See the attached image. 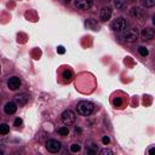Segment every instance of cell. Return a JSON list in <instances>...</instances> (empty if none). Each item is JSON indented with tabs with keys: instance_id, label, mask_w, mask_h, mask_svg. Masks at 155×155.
Segmentation results:
<instances>
[{
	"instance_id": "6da1fadb",
	"label": "cell",
	"mask_w": 155,
	"mask_h": 155,
	"mask_svg": "<svg viewBox=\"0 0 155 155\" xmlns=\"http://www.w3.org/2000/svg\"><path fill=\"white\" fill-rule=\"evenodd\" d=\"M76 110L83 116H89L94 110V104L92 102H89V101H81V102L78 103Z\"/></svg>"
},
{
	"instance_id": "7a4b0ae2",
	"label": "cell",
	"mask_w": 155,
	"mask_h": 155,
	"mask_svg": "<svg viewBox=\"0 0 155 155\" xmlns=\"http://www.w3.org/2000/svg\"><path fill=\"white\" fill-rule=\"evenodd\" d=\"M138 36H140V32L137 28H130V29H126L125 32H123L121 34V39L126 43H136L138 40Z\"/></svg>"
},
{
	"instance_id": "3957f363",
	"label": "cell",
	"mask_w": 155,
	"mask_h": 155,
	"mask_svg": "<svg viewBox=\"0 0 155 155\" xmlns=\"http://www.w3.org/2000/svg\"><path fill=\"white\" fill-rule=\"evenodd\" d=\"M62 121H63V124L64 125H67V126H70V125H73L74 123H75V119H76V116H75V113L73 111V110H70V109H67V110H64L63 113H62Z\"/></svg>"
},
{
	"instance_id": "277c9868",
	"label": "cell",
	"mask_w": 155,
	"mask_h": 155,
	"mask_svg": "<svg viewBox=\"0 0 155 155\" xmlns=\"http://www.w3.org/2000/svg\"><path fill=\"white\" fill-rule=\"evenodd\" d=\"M127 26V21L124 18V17H119V18H116L114 19V21L111 22L110 24V28L114 30V32H121L126 28Z\"/></svg>"
},
{
	"instance_id": "5b68a950",
	"label": "cell",
	"mask_w": 155,
	"mask_h": 155,
	"mask_svg": "<svg viewBox=\"0 0 155 155\" xmlns=\"http://www.w3.org/2000/svg\"><path fill=\"white\" fill-rule=\"evenodd\" d=\"M62 148V144L56 141V140H49L46 142V149L50 151V153H58Z\"/></svg>"
},
{
	"instance_id": "8992f818",
	"label": "cell",
	"mask_w": 155,
	"mask_h": 155,
	"mask_svg": "<svg viewBox=\"0 0 155 155\" xmlns=\"http://www.w3.org/2000/svg\"><path fill=\"white\" fill-rule=\"evenodd\" d=\"M75 6L80 10H89L92 6V0H75Z\"/></svg>"
},
{
	"instance_id": "52a82bcc",
	"label": "cell",
	"mask_w": 155,
	"mask_h": 155,
	"mask_svg": "<svg viewBox=\"0 0 155 155\" xmlns=\"http://www.w3.org/2000/svg\"><path fill=\"white\" fill-rule=\"evenodd\" d=\"M141 36H142V40L144 41H149L154 38V29L153 28H144L141 33Z\"/></svg>"
},
{
	"instance_id": "ba28073f",
	"label": "cell",
	"mask_w": 155,
	"mask_h": 155,
	"mask_svg": "<svg viewBox=\"0 0 155 155\" xmlns=\"http://www.w3.org/2000/svg\"><path fill=\"white\" fill-rule=\"evenodd\" d=\"M7 86L10 90H17L19 86H21V80H19V78L17 76H12L7 81Z\"/></svg>"
},
{
	"instance_id": "9c48e42d",
	"label": "cell",
	"mask_w": 155,
	"mask_h": 155,
	"mask_svg": "<svg viewBox=\"0 0 155 155\" xmlns=\"http://www.w3.org/2000/svg\"><path fill=\"white\" fill-rule=\"evenodd\" d=\"M28 100H29V96L26 94V93L17 94V96L15 97V103H16L17 106H19V107H22V106H24V104L28 102Z\"/></svg>"
},
{
	"instance_id": "30bf717a",
	"label": "cell",
	"mask_w": 155,
	"mask_h": 155,
	"mask_svg": "<svg viewBox=\"0 0 155 155\" xmlns=\"http://www.w3.org/2000/svg\"><path fill=\"white\" fill-rule=\"evenodd\" d=\"M111 17V9L110 7H103L100 12V18L102 22H106L108 19H110Z\"/></svg>"
},
{
	"instance_id": "8fae6325",
	"label": "cell",
	"mask_w": 155,
	"mask_h": 155,
	"mask_svg": "<svg viewBox=\"0 0 155 155\" xmlns=\"http://www.w3.org/2000/svg\"><path fill=\"white\" fill-rule=\"evenodd\" d=\"M4 110H5V113H6L7 115H12V114H15L16 110H17V104H16L15 102H7V103L5 104V107H4Z\"/></svg>"
},
{
	"instance_id": "7c38bea8",
	"label": "cell",
	"mask_w": 155,
	"mask_h": 155,
	"mask_svg": "<svg viewBox=\"0 0 155 155\" xmlns=\"http://www.w3.org/2000/svg\"><path fill=\"white\" fill-rule=\"evenodd\" d=\"M85 26H86L87 29H91V30H98V28H100L98 23H97L94 19H92V18L86 19V21H85Z\"/></svg>"
},
{
	"instance_id": "4fadbf2b",
	"label": "cell",
	"mask_w": 155,
	"mask_h": 155,
	"mask_svg": "<svg viewBox=\"0 0 155 155\" xmlns=\"http://www.w3.org/2000/svg\"><path fill=\"white\" fill-rule=\"evenodd\" d=\"M10 131V127L7 124H0V134H7Z\"/></svg>"
},
{
	"instance_id": "5bb4252c",
	"label": "cell",
	"mask_w": 155,
	"mask_h": 155,
	"mask_svg": "<svg viewBox=\"0 0 155 155\" xmlns=\"http://www.w3.org/2000/svg\"><path fill=\"white\" fill-rule=\"evenodd\" d=\"M63 78H64V80L66 81H70L72 80V78H73V73L70 72V70H68V69H66V70H63Z\"/></svg>"
},
{
	"instance_id": "9a60e30c",
	"label": "cell",
	"mask_w": 155,
	"mask_h": 155,
	"mask_svg": "<svg viewBox=\"0 0 155 155\" xmlns=\"http://www.w3.org/2000/svg\"><path fill=\"white\" fill-rule=\"evenodd\" d=\"M114 4L116 6V9H119V10H123L125 7V0H114Z\"/></svg>"
},
{
	"instance_id": "2e32d148",
	"label": "cell",
	"mask_w": 155,
	"mask_h": 155,
	"mask_svg": "<svg viewBox=\"0 0 155 155\" xmlns=\"http://www.w3.org/2000/svg\"><path fill=\"white\" fill-rule=\"evenodd\" d=\"M141 1L145 7H153L155 5V0H141Z\"/></svg>"
},
{
	"instance_id": "e0dca14e",
	"label": "cell",
	"mask_w": 155,
	"mask_h": 155,
	"mask_svg": "<svg viewBox=\"0 0 155 155\" xmlns=\"http://www.w3.org/2000/svg\"><path fill=\"white\" fill-rule=\"evenodd\" d=\"M58 133H60L61 136H68L69 130H68V127H67V126H62V127L58 128Z\"/></svg>"
},
{
	"instance_id": "ac0fdd59",
	"label": "cell",
	"mask_w": 155,
	"mask_h": 155,
	"mask_svg": "<svg viewBox=\"0 0 155 155\" xmlns=\"http://www.w3.org/2000/svg\"><path fill=\"white\" fill-rule=\"evenodd\" d=\"M138 52L141 53V56H142V57H147V56H148V53H149L148 49H145L144 46H140V47H138Z\"/></svg>"
},
{
	"instance_id": "d6986e66",
	"label": "cell",
	"mask_w": 155,
	"mask_h": 155,
	"mask_svg": "<svg viewBox=\"0 0 155 155\" xmlns=\"http://www.w3.org/2000/svg\"><path fill=\"white\" fill-rule=\"evenodd\" d=\"M131 15H132L133 17H141V9L133 7V9L131 10Z\"/></svg>"
},
{
	"instance_id": "ffe728a7",
	"label": "cell",
	"mask_w": 155,
	"mask_h": 155,
	"mask_svg": "<svg viewBox=\"0 0 155 155\" xmlns=\"http://www.w3.org/2000/svg\"><path fill=\"white\" fill-rule=\"evenodd\" d=\"M80 149H81V147H80L79 144H73V145H70V150H72L73 153H78V151H80Z\"/></svg>"
},
{
	"instance_id": "44dd1931",
	"label": "cell",
	"mask_w": 155,
	"mask_h": 155,
	"mask_svg": "<svg viewBox=\"0 0 155 155\" xmlns=\"http://www.w3.org/2000/svg\"><path fill=\"white\" fill-rule=\"evenodd\" d=\"M100 154H102V155H113V150H110V149H102L100 151Z\"/></svg>"
},
{
	"instance_id": "7402d4cb",
	"label": "cell",
	"mask_w": 155,
	"mask_h": 155,
	"mask_svg": "<svg viewBox=\"0 0 155 155\" xmlns=\"http://www.w3.org/2000/svg\"><path fill=\"white\" fill-rule=\"evenodd\" d=\"M22 123H23V121H22V119H19V118H17V119L15 120V123H13V125H15L16 127H19V126H21V125H22Z\"/></svg>"
},
{
	"instance_id": "603a6c76",
	"label": "cell",
	"mask_w": 155,
	"mask_h": 155,
	"mask_svg": "<svg viewBox=\"0 0 155 155\" xmlns=\"http://www.w3.org/2000/svg\"><path fill=\"white\" fill-rule=\"evenodd\" d=\"M114 106H115V107H120V106H121V100L119 98V97L114 100Z\"/></svg>"
},
{
	"instance_id": "cb8c5ba5",
	"label": "cell",
	"mask_w": 155,
	"mask_h": 155,
	"mask_svg": "<svg viewBox=\"0 0 155 155\" xmlns=\"http://www.w3.org/2000/svg\"><path fill=\"white\" fill-rule=\"evenodd\" d=\"M109 142H110V140H109L108 136H104V137L102 138V143H103V144H106V145H107V144H109Z\"/></svg>"
},
{
	"instance_id": "d4e9b609",
	"label": "cell",
	"mask_w": 155,
	"mask_h": 155,
	"mask_svg": "<svg viewBox=\"0 0 155 155\" xmlns=\"http://www.w3.org/2000/svg\"><path fill=\"white\" fill-rule=\"evenodd\" d=\"M57 52L60 53V55H63V53L66 52V50H64L63 46H58V47H57Z\"/></svg>"
},
{
	"instance_id": "484cf974",
	"label": "cell",
	"mask_w": 155,
	"mask_h": 155,
	"mask_svg": "<svg viewBox=\"0 0 155 155\" xmlns=\"http://www.w3.org/2000/svg\"><path fill=\"white\" fill-rule=\"evenodd\" d=\"M153 151H154V147H151V148H150V149H149V154H151V153H153Z\"/></svg>"
},
{
	"instance_id": "4316f807",
	"label": "cell",
	"mask_w": 155,
	"mask_h": 155,
	"mask_svg": "<svg viewBox=\"0 0 155 155\" xmlns=\"http://www.w3.org/2000/svg\"><path fill=\"white\" fill-rule=\"evenodd\" d=\"M66 1H69V0H66Z\"/></svg>"
},
{
	"instance_id": "83f0119b",
	"label": "cell",
	"mask_w": 155,
	"mask_h": 155,
	"mask_svg": "<svg viewBox=\"0 0 155 155\" xmlns=\"http://www.w3.org/2000/svg\"><path fill=\"white\" fill-rule=\"evenodd\" d=\"M130 1H133V0H130Z\"/></svg>"
}]
</instances>
